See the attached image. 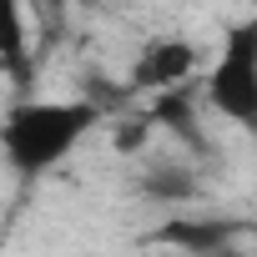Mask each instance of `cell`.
Masks as SVG:
<instances>
[{"instance_id": "6da1fadb", "label": "cell", "mask_w": 257, "mask_h": 257, "mask_svg": "<svg viewBox=\"0 0 257 257\" xmlns=\"http://www.w3.org/2000/svg\"><path fill=\"white\" fill-rule=\"evenodd\" d=\"M101 106L91 101H31L6 116V162L16 177H41L71 157V147L96 126Z\"/></svg>"}, {"instance_id": "7a4b0ae2", "label": "cell", "mask_w": 257, "mask_h": 257, "mask_svg": "<svg viewBox=\"0 0 257 257\" xmlns=\"http://www.w3.org/2000/svg\"><path fill=\"white\" fill-rule=\"evenodd\" d=\"M207 106L257 137V16L222 36L217 66L207 76Z\"/></svg>"}, {"instance_id": "3957f363", "label": "cell", "mask_w": 257, "mask_h": 257, "mask_svg": "<svg viewBox=\"0 0 257 257\" xmlns=\"http://www.w3.org/2000/svg\"><path fill=\"white\" fill-rule=\"evenodd\" d=\"M192 71H197V51H192L187 41H177V36H162V41H152V46L137 56V66H132V86L162 96V91L187 86Z\"/></svg>"}, {"instance_id": "277c9868", "label": "cell", "mask_w": 257, "mask_h": 257, "mask_svg": "<svg viewBox=\"0 0 257 257\" xmlns=\"http://www.w3.org/2000/svg\"><path fill=\"white\" fill-rule=\"evenodd\" d=\"M197 116H202V106H197L192 91H182V86H177V91H162L157 106H152V121H157V126H167L172 137H182L192 152H212V142H207V132H202Z\"/></svg>"}, {"instance_id": "5b68a950", "label": "cell", "mask_w": 257, "mask_h": 257, "mask_svg": "<svg viewBox=\"0 0 257 257\" xmlns=\"http://www.w3.org/2000/svg\"><path fill=\"white\" fill-rule=\"evenodd\" d=\"M162 237L172 242V247H187V252H222L232 237H237V227L232 222H192V217H177V222H167L162 227Z\"/></svg>"}, {"instance_id": "8992f818", "label": "cell", "mask_w": 257, "mask_h": 257, "mask_svg": "<svg viewBox=\"0 0 257 257\" xmlns=\"http://www.w3.org/2000/svg\"><path fill=\"white\" fill-rule=\"evenodd\" d=\"M142 187H147V197H157V202H187V197H197V172H192L187 162H157V167L142 177Z\"/></svg>"}]
</instances>
